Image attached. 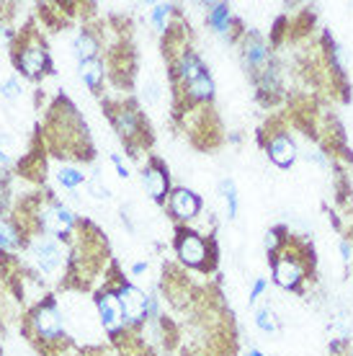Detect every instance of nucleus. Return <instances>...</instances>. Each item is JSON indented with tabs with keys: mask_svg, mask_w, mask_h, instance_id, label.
<instances>
[{
	"mask_svg": "<svg viewBox=\"0 0 353 356\" xmlns=\"http://www.w3.org/2000/svg\"><path fill=\"white\" fill-rule=\"evenodd\" d=\"M214 96V81L204 72L196 81L186 83V98L188 101H209Z\"/></svg>",
	"mask_w": 353,
	"mask_h": 356,
	"instance_id": "16",
	"label": "nucleus"
},
{
	"mask_svg": "<svg viewBox=\"0 0 353 356\" xmlns=\"http://www.w3.org/2000/svg\"><path fill=\"white\" fill-rule=\"evenodd\" d=\"M111 161H114V165H116V170H119V176L122 178H129V168H126V165H124L122 163V158H119V155H111Z\"/></svg>",
	"mask_w": 353,
	"mask_h": 356,
	"instance_id": "29",
	"label": "nucleus"
},
{
	"mask_svg": "<svg viewBox=\"0 0 353 356\" xmlns=\"http://www.w3.org/2000/svg\"><path fill=\"white\" fill-rule=\"evenodd\" d=\"M279 245H281V232H279V230L265 232V248H268V253H276V250H279Z\"/></svg>",
	"mask_w": 353,
	"mask_h": 356,
	"instance_id": "25",
	"label": "nucleus"
},
{
	"mask_svg": "<svg viewBox=\"0 0 353 356\" xmlns=\"http://www.w3.org/2000/svg\"><path fill=\"white\" fill-rule=\"evenodd\" d=\"M204 63L199 60V54L191 52V49H183L181 57H178V65H176V75L181 78L183 83H191L196 81L199 75H204Z\"/></svg>",
	"mask_w": 353,
	"mask_h": 356,
	"instance_id": "13",
	"label": "nucleus"
},
{
	"mask_svg": "<svg viewBox=\"0 0 353 356\" xmlns=\"http://www.w3.org/2000/svg\"><path fill=\"white\" fill-rule=\"evenodd\" d=\"M247 356H263V354H261L258 348H250V351H247Z\"/></svg>",
	"mask_w": 353,
	"mask_h": 356,
	"instance_id": "32",
	"label": "nucleus"
},
{
	"mask_svg": "<svg viewBox=\"0 0 353 356\" xmlns=\"http://www.w3.org/2000/svg\"><path fill=\"white\" fill-rule=\"evenodd\" d=\"M274 279L276 284L284 289H297L299 282L304 279V264L297 259V253H284L281 259L274 264Z\"/></svg>",
	"mask_w": 353,
	"mask_h": 356,
	"instance_id": "8",
	"label": "nucleus"
},
{
	"mask_svg": "<svg viewBox=\"0 0 353 356\" xmlns=\"http://www.w3.org/2000/svg\"><path fill=\"white\" fill-rule=\"evenodd\" d=\"M243 54H245V60L250 67H265V60H268V47L265 42L261 39L258 34H250L245 36V42H243Z\"/></svg>",
	"mask_w": 353,
	"mask_h": 356,
	"instance_id": "14",
	"label": "nucleus"
},
{
	"mask_svg": "<svg viewBox=\"0 0 353 356\" xmlns=\"http://www.w3.org/2000/svg\"><path fill=\"white\" fill-rule=\"evenodd\" d=\"M173 13V6H155L152 8V24H155V29L158 31H168V16Z\"/></svg>",
	"mask_w": 353,
	"mask_h": 356,
	"instance_id": "23",
	"label": "nucleus"
},
{
	"mask_svg": "<svg viewBox=\"0 0 353 356\" xmlns=\"http://www.w3.org/2000/svg\"><path fill=\"white\" fill-rule=\"evenodd\" d=\"M168 207L170 212H173V217H178V220H194L196 214H199V209H202V199L191 188H176L170 194Z\"/></svg>",
	"mask_w": 353,
	"mask_h": 356,
	"instance_id": "12",
	"label": "nucleus"
},
{
	"mask_svg": "<svg viewBox=\"0 0 353 356\" xmlns=\"http://www.w3.org/2000/svg\"><path fill=\"white\" fill-rule=\"evenodd\" d=\"M116 297L122 302L124 321L129 323V325H140L147 318V302H150V297L142 292V289H137L132 284H119Z\"/></svg>",
	"mask_w": 353,
	"mask_h": 356,
	"instance_id": "7",
	"label": "nucleus"
},
{
	"mask_svg": "<svg viewBox=\"0 0 353 356\" xmlns=\"http://www.w3.org/2000/svg\"><path fill=\"white\" fill-rule=\"evenodd\" d=\"M21 248V230L13 222H0V250Z\"/></svg>",
	"mask_w": 353,
	"mask_h": 356,
	"instance_id": "19",
	"label": "nucleus"
},
{
	"mask_svg": "<svg viewBox=\"0 0 353 356\" xmlns=\"http://www.w3.org/2000/svg\"><path fill=\"white\" fill-rule=\"evenodd\" d=\"M220 191H222V196L227 199V214H230V217H235V214H238V191H235L232 178H222Z\"/></svg>",
	"mask_w": 353,
	"mask_h": 356,
	"instance_id": "21",
	"label": "nucleus"
},
{
	"mask_svg": "<svg viewBox=\"0 0 353 356\" xmlns=\"http://www.w3.org/2000/svg\"><path fill=\"white\" fill-rule=\"evenodd\" d=\"M98 39L93 34H90L88 29H83L78 36H75V44H72V52H75V57H78L80 63H85V60H96L98 54Z\"/></svg>",
	"mask_w": 353,
	"mask_h": 356,
	"instance_id": "15",
	"label": "nucleus"
},
{
	"mask_svg": "<svg viewBox=\"0 0 353 356\" xmlns=\"http://www.w3.org/2000/svg\"><path fill=\"white\" fill-rule=\"evenodd\" d=\"M256 323L258 328L265 330V333H276V328H279V323H276V315L271 307H261L256 315Z\"/></svg>",
	"mask_w": 353,
	"mask_h": 356,
	"instance_id": "22",
	"label": "nucleus"
},
{
	"mask_svg": "<svg viewBox=\"0 0 353 356\" xmlns=\"http://www.w3.org/2000/svg\"><path fill=\"white\" fill-rule=\"evenodd\" d=\"M142 184L147 188V194L155 199V202H163L165 194H168V170L160 161H150L145 165V173H142Z\"/></svg>",
	"mask_w": 353,
	"mask_h": 356,
	"instance_id": "10",
	"label": "nucleus"
},
{
	"mask_svg": "<svg viewBox=\"0 0 353 356\" xmlns=\"http://www.w3.org/2000/svg\"><path fill=\"white\" fill-rule=\"evenodd\" d=\"M340 250H343V259L351 261V248H348V243H340Z\"/></svg>",
	"mask_w": 353,
	"mask_h": 356,
	"instance_id": "31",
	"label": "nucleus"
},
{
	"mask_svg": "<svg viewBox=\"0 0 353 356\" xmlns=\"http://www.w3.org/2000/svg\"><path fill=\"white\" fill-rule=\"evenodd\" d=\"M31 256H34L36 266L42 274H57L65 264V253H62L60 243L49 238V235H39L34 243H31Z\"/></svg>",
	"mask_w": 353,
	"mask_h": 356,
	"instance_id": "4",
	"label": "nucleus"
},
{
	"mask_svg": "<svg viewBox=\"0 0 353 356\" xmlns=\"http://www.w3.org/2000/svg\"><path fill=\"white\" fill-rule=\"evenodd\" d=\"M36 217H39V227H42V232H49V235L60 238V241L62 238H67V235H72L75 225H78L75 214L62 204V202H57V199H52V202H47V204L39 207Z\"/></svg>",
	"mask_w": 353,
	"mask_h": 356,
	"instance_id": "1",
	"label": "nucleus"
},
{
	"mask_svg": "<svg viewBox=\"0 0 353 356\" xmlns=\"http://www.w3.org/2000/svg\"><path fill=\"white\" fill-rule=\"evenodd\" d=\"M145 271H147V264H134V268H132V274H134V276L145 274Z\"/></svg>",
	"mask_w": 353,
	"mask_h": 356,
	"instance_id": "30",
	"label": "nucleus"
},
{
	"mask_svg": "<svg viewBox=\"0 0 353 356\" xmlns=\"http://www.w3.org/2000/svg\"><path fill=\"white\" fill-rule=\"evenodd\" d=\"M31 328L44 343H54L65 336V321H62L60 310L54 302L36 305L34 312H31Z\"/></svg>",
	"mask_w": 353,
	"mask_h": 356,
	"instance_id": "2",
	"label": "nucleus"
},
{
	"mask_svg": "<svg viewBox=\"0 0 353 356\" xmlns=\"http://www.w3.org/2000/svg\"><path fill=\"white\" fill-rule=\"evenodd\" d=\"M176 253L181 264L191 268H202L209 259V245L204 241L199 232H191V230H181L176 238Z\"/></svg>",
	"mask_w": 353,
	"mask_h": 356,
	"instance_id": "3",
	"label": "nucleus"
},
{
	"mask_svg": "<svg viewBox=\"0 0 353 356\" xmlns=\"http://www.w3.org/2000/svg\"><path fill=\"white\" fill-rule=\"evenodd\" d=\"M263 289H265V279H258L256 284H253V292H250V302H256L258 297L263 294Z\"/></svg>",
	"mask_w": 353,
	"mask_h": 356,
	"instance_id": "28",
	"label": "nucleus"
},
{
	"mask_svg": "<svg viewBox=\"0 0 353 356\" xmlns=\"http://www.w3.org/2000/svg\"><path fill=\"white\" fill-rule=\"evenodd\" d=\"M90 194L96 196V199H111L108 188L101 186V178H93V181H90Z\"/></svg>",
	"mask_w": 353,
	"mask_h": 356,
	"instance_id": "26",
	"label": "nucleus"
},
{
	"mask_svg": "<svg viewBox=\"0 0 353 356\" xmlns=\"http://www.w3.org/2000/svg\"><path fill=\"white\" fill-rule=\"evenodd\" d=\"M96 307H98V315H101V325L108 330V336H114V339H116V336H119V333L126 328L122 302H119L116 292H111V289H104V292H98Z\"/></svg>",
	"mask_w": 353,
	"mask_h": 356,
	"instance_id": "5",
	"label": "nucleus"
},
{
	"mask_svg": "<svg viewBox=\"0 0 353 356\" xmlns=\"http://www.w3.org/2000/svg\"><path fill=\"white\" fill-rule=\"evenodd\" d=\"M57 181L65 188H78L80 184H85V173L80 168H75V165H60L57 168Z\"/></svg>",
	"mask_w": 353,
	"mask_h": 356,
	"instance_id": "20",
	"label": "nucleus"
},
{
	"mask_svg": "<svg viewBox=\"0 0 353 356\" xmlns=\"http://www.w3.org/2000/svg\"><path fill=\"white\" fill-rule=\"evenodd\" d=\"M297 155H299V150H297V145H294V140L289 134L276 132L274 137H271V143H268V158H271L279 168H289V165L297 161Z\"/></svg>",
	"mask_w": 353,
	"mask_h": 356,
	"instance_id": "11",
	"label": "nucleus"
},
{
	"mask_svg": "<svg viewBox=\"0 0 353 356\" xmlns=\"http://www.w3.org/2000/svg\"><path fill=\"white\" fill-rule=\"evenodd\" d=\"M0 93L8 98V101H16V98L21 96V81H18L16 75L6 78V81H3V86H0Z\"/></svg>",
	"mask_w": 353,
	"mask_h": 356,
	"instance_id": "24",
	"label": "nucleus"
},
{
	"mask_svg": "<svg viewBox=\"0 0 353 356\" xmlns=\"http://www.w3.org/2000/svg\"><path fill=\"white\" fill-rule=\"evenodd\" d=\"M104 75H106V67L101 60H85V63H80V78L88 83V88L98 90L101 88V83H104Z\"/></svg>",
	"mask_w": 353,
	"mask_h": 356,
	"instance_id": "18",
	"label": "nucleus"
},
{
	"mask_svg": "<svg viewBox=\"0 0 353 356\" xmlns=\"http://www.w3.org/2000/svg\"><path fill=\"white\" fill-rule=\"evenodd\" d=\"M10 163V140L8 137H0V165H8Z\"/></svg>",
	"mask_w": 353,
	"mask_h": 356,
	"instance_id": "27",
	"label": "nucleus"
},
{
	"mask_svg": "<svg viewBox=\"0 0 353 356\" xmlns=\"http://www.w3.org/2000/svg\"><path fill=\"white\" fill-rule=\"evenodd\" d=\"M111 122L124 143L134 145V140L142 137V119L132 106H119L116 111H111Z\"/></svg>",
	"mask_w": 353,
	"mask_h": 356,
	"instance_id": "9",
	"label": "nucleus"
},
{
	"mask_svg": "<svg viewBox=\"0 0 353 356\" xmlns=\"http://www.w3.org/2000/svg\"><path fill=\"white\" fill-rule=\"evenodd\" d=\"M16 67L26 78H42L49 67V54H47L44 44H39V42H26V44H21V49L16 52Z\"/></svg>",
	"mask_w": 353,
	"mask_h": 356,
	"instance_id": "6",
	"label": "nucleus"
},
{
	"mask_svg": "<svg viewBox=\"0 0 353 356\" xmlns=\"http://www.w3.org/2000/svg\"><path fill=\"white\" fill-rule=\"evenodd\" d=\"M206 21L217 34H227L230 31V6L227 3H212L206 10Z\"/></svg>",
	"mask_w": 353,
	"mask_h": 356,
	"instance_id": "17",
	"label": "nucleus"
}]
</instances>
